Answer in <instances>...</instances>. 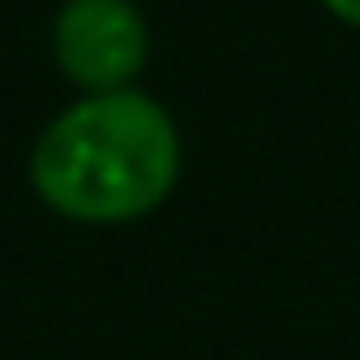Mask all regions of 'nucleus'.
<instances>
[{"label": "nucleus", "instance_id": "f03ea898", "mask_svg": "<svg viewBox=\"0 0 360 360\" xmlns=\"http://www.w3.org/2000/svg\"><path fill=\"white\" fill-rule=\"evenodd\" d=\"M53 58L90 96L127 90L148 58V27L133 0H69L53 22Z\"/></svg>", "mask_w": 360, "mask_h": 360}, {"label": "nucleus", "instance_id": "7ed1b4c3", "mask_svg": "<svg viewBox=\"0 0 360 360\" xmlns=\"http://www.w3.org/2000/svg\"><path fill=\"white\" fill-rule=\"evenodd\" d=\"M328 11L339 16V22H349V27H360V0H323Z\"/></svg>", "mask_w": 360, "mask_h": 360}, {"label": "nucleus", "instance_id": "f257e3e1", "mask_svg": "<svg viewBox=\"0 0 360 360\" xmlns=\"http://www.w3.org/2000/svg\"><path fill=\"white\" fill-rule=\"evenodd\" d=\"M175 175V122L138 90H106L69 106L32 148L37 196L75 223H127L154 212Z\"/></svg>", "mask_w": 360, "mask_h": 360}]
</instances>
